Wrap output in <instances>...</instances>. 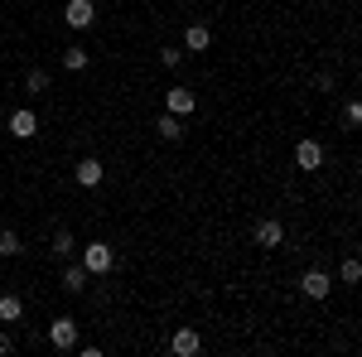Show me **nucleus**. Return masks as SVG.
<instances>
[{
  "label": "nucleus",
  "mask_w": 362,
  "mask_h": 357,
  "mask_svg": "<svg viewBox=\"0 0 362 357\" xmlns=\"http://www.w3.org/2000/svg\"><path fill=\"white\" fill-rule=\"evenodd\" d=\"M112 266H116V251L107 247V242H92V247L83 251V271L87 275H107Z\"/></svg>",
  "instance_id": "nucleus-1"
},
{
  "label": "nucleus",
  "mask_w": 362,
  "mask_h": 357,
  "mask_svg": "<svg viewBox=\"0 0 362 357\" xmlns=\"http://www.w3.org/2000/svg\"><path fill=\"white\" fill-rule=\"evenodd\" d=\"M92 15H97L92 0H68V10H63V20H68L73 29H87V25H92Z\"/></svg>",
  "instance_id": "nucleus-8"
},
{
  "label": "nucleus",
  "mask_w": 362,
  "mask_h": 357,
  "mask_svg": "<svg viewBox=\"0 0 362 357\" xmlns=\"http://www.w3.org/2000/svg\"><path fill=\"white\" fill-rule=\"evenodd\" d=\"M343 280H348V285H358V280H362V266H358V261H343Z\"/></svg>",
  "instance_id": "nucleus-19"
},
{
  "label": "nucleus",
  "mask_w": 362,
  "mask_h": 357,
  "mask_svg": "<svg viewBox=\"0 0 362 357\" xmlns=\"http://www.w3.org/2000/svg\"><path fill=\"white\" fill-rule=\"evenodd\" d=\"M63 290H68V295L87 290V271H83V266H68V271H63Z\"/></svg>",
  "instance_id": "nucleus-13"
},
{
  "label": "nucleus",
  "mask_w": 362,
  "mask_h": 357,
  "mask_svg": "<svg viewBox=\"0 0 362 357\" xmlns=\"http://www.w3.org/2000/svg\"><path fill=\"white\" fill-rule=\"evenodd\" d=\"M25 83H29V92H44V87H49V73H44V68H34Z\"/></svg>",
  "instance_id": "nucleus-18"
},
{
  "label": "nucleus",
  "mask_w": 362,
  "mask_h": 357,
  "mask_svg": "<svg viewBox=\"0 0 362 357\" xmlns=\"http://www.w3.org/2000/svg\"><path fill=\"white\" fill-rule=\"evenodd\" d=\"M0 256H20V237L15 232H0Z\"/></svg>",
  "instance_id": "nucleus-16"
},
{
  "label": "nucleus",
  "mask_w": 362,
  "mask_h": 357,
  "mask_svg": "<svg viewBox=\"0 0 362 357\" xmlns=\"http://www.w3.org/2000/svg\"><path fill=\"white\" fill-rule=\"evenodd\" d=\"M155 131H160L165 140H179V136H184V131H179V116H169V111L160 116V126H155Z\"/></svg>",
  "instance_id": "nucleus-15"
},
{
  "label": "nucleus",
  "mask_w": 362,
  "mask_h": 357,
  "mask_svg": "<svg viewBox=\"0 0 362 357\" xmlns=\"http://www.w3.org/2000/svg\"><path fill=\"white\" fill-rule=\"evenodd\" d=\"M10 348H15V338H10V333H0V357L10 353Z\"/></svg>",
  "instance_id": "nucleus-22"
},
{
  "label": "nucleus",
  "mask_w": 362,
  "mask_h": 357,
  "mask_svg": "<svg viewBox=\"0 0 362 357\" xmlns=\"http://www.w3.org/2000/svg\"><path fill=\"white\" fill-rule=\"evenodd\" d=\"M295 165L300 169H319L324 165V145H319V140H300V145H295Z\"/></svg>",
  "instance_id": "nucleus-6"
},
{
  "label": "nucleus",
  "mask_w": 362,
  "mask_h": 357,
  "mask_svg": "<svg viewBox=\"0 0 362 357\" xmlns=\"http://www.w3.org/2000/svg\"><path fill=\"white\" fill-rule=\"evenodd\" d=\"M169 353H179V357H194V353H198V333H194V329H179L174 338H169Z\"/></svg>",
  "instance_id": "nucleus-10"
},
{
  "label": "nucleus",
  "mask_w": 362,
  "mask_h": 357,
  "mask_svg": "<svg viewBox=\"0 0 362 357\" xmlns=\"http://www.w3.org/2000/svg\"><path fill=\"white\" fill-rule=\"evenodd\" d=\"M179 58H184L179 49H160V63H165V68H179Z\"/></svg>",
  "instance_id": "nucleus-20"
},
{
  "label": "nucleus",
  "mask_w": 362,
  "mask_h": 357,
  "mask_svg": "<svg viewBox=\"0 0 362 357\" xmlns=\"http://www.w3.org/2000/svg\"><path fill=\"white\" fill-rule=\"evenodd\" d=\"M251 237H256V247H280V242H285V227L271 222V218H261L256 227H251Z\"/></svg>",
  "instance_id": "nucleus-5"
},
{
  "label": "nucleus",
  "mask_w": 362,
  "mask_h": 357,
  "mask_svg": "<svg viewBox=\"0 0 362 357\" xmlns=\"http://www.w3.org/2000/svg\"><path fill=\"white\" fill-rule=\"evenodd\" d=\"M208 44H213V29H208V25H189V34H184V49H189V54H203Z\"/></svg>",
  "instance_id": "nucleus-9"
},
{
  "label": "nucleus",
  "mask_w": 362,
  "mask_h": 357,
  "mask_svg": "<svg viewBox=\"0 0 362 357\" xmlns=\"http://www.w3.org/2000/svg\"><path fill=\"white\" fill-rule=\"evenodd\" d=\"M49 343L68 353V348L78 343V319H68V314H63V319H54V324H49Z\"/></svg>",
  "instance_id": "nucleus-2"
},
{
  "label": "nucleus",
  "mask_w": 362,
  "mask_h": 357,
  "mask_svg": "<svg viewBox=\"0 0 362 357\" xmlns=\"http://www.w3.org/2000/svg\"><path fill=\"white\" fill-rule=\"evenodd\" d=\"M194 107H198V97L189 92V87H169V92H165V111H169V116H189Z\"/></svg>",
  "instance_id": "nucleus-4"
},
{
  "label": "nucleus",
  "mask_w": 362,
  "mask_h": 357,
  "mask_svg": "<svg viewBox=\"0 0 362 357\" xmlns=\"http://www.w3.org/2000/svg\"><path fill=\"white\" fill-rule=\"evenodd\" d=\"M343 116H348V126H362V107H358V102H348V111H343Z\"/></svg>",
  "instance_id": "nucleus-21"
},
{
  "label": "nucleus",
  "mask_w": 362,
  "mask_h": 357,
  "mask_svg": "<svg viewBox=\"0 0 362 357\" xmlns=\"http://www.w3.org/2000/svg\"><path fill=\"white\" fill-rule=\"evenodd\" d=\"M34 131H39V121H34V111H29V107L10 111V136H15V140H29Z\"/></svg>",
  "instance_id": "nucleus-7"
},
{
  "label": "nucleus",
  "mask_w": 362,
  "mask_h": 357,
  "mask_svg": "<svg viewBox=\"0 0 362 357\" xmlns=\"http://www.w3.org/2000/svg\"><path fill=\"white\" fill-rule=\"evenodd\" d=\"M63 68H68V73H83V68H87V49H78V44L63 49Z\"/></svg>",
  "instance_id": "nucleus-14"
},
{
  "label": "nucleus",
  "mask_w": 362,
  "mask_h": 357,
  "mask_svg": "<svg viewBox=\"0 0 362 357\" xmlns=\"http://www.w3.org/2000/svg\"><path fill=\"white\" fill-rule=\"evenodd\" d=\"M20 314H25L20 295H0V324H20Z\"/></svg>",
  "instance_id": "nucleus-12"
},
{
  "label": "nucleus",
  "mask_w": 362,
  "mask_h": 357,
  "mask_svg": "<svg viewBox=\"0 0 362 357\" xmlns=\"http://www.w3.org/2000/svg\"><path fill=\"white\" fill-rule=\"evenodd\" d=\"M73 174H78V184H83V189H97V184H102V160H83Z\"/></svg>",
  "instance_id": "nucleus-11"
},
{
  "label": "nucleus",
  "mask_w": 362,
  "mask_h": 357,
  "mask_svg": "<svg viewBox=\"0 0 362 357\" xmlns=\"http://www.w3.org/2000/svg\"><path fill=\"white\" fill-rule=\"evenodd\" d=\"M73 247H78V242H73L68 232H58V237H54V256H58V261H63V256H68Z\"/></svg>",
  "instance_id": "nucleus-17"
},
{
  "label": "nucleus",
  "mask_w": 362,
  "mask_h": 357,
  "mask_svg": "<svg viewBox=\"0 0 362 357\" xmlns=\"http://www.w3.org/2000/svg\"><path fill=\"white\" fill-rule=\"evenodd\" d=\"M300 290H305L309 300H329L334 280H329V271H305V275H300Z\"/></svg>",
  "instance_id": "nucleus-3"
}]
</instances>
